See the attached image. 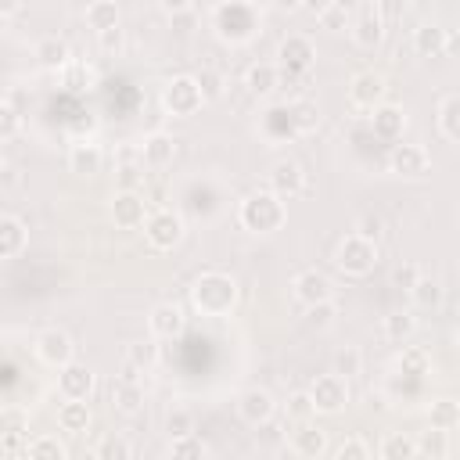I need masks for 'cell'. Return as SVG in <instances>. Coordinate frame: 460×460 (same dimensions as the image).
I'll return each instance as SVG.
<instances>
[{
  "label": "cell",
  "instance_id": "obj_1",
  "mask_svg": "<svg viewBox=\"0 0 460 460\" xmlns=\"http://www.w3.org/2000/svg\"><path fill=\"white\" fill-rule=\"evenodd\" d=\"M190 305L201 316H230L237 305V280L223 270H205L190 284Z\"/></svg>",
  "mask_w": 460,
  "mask_h": 460
},
{
  "label": "cell",
  "instance_id": "obj_2",
  "mask_svg": "<svg viewBox=\"0 0 460 460\" xmlns=\"http://www.w3.org/2000/svg\"><path fill=\"white\" fill-rule=\"evenodd\" d=\"M288 219V205L277 190H252L241 205H237V223L248 230V234H273L280 230Z\"/></svg>",
  "mask_w": 460,
  "mask_h": 460
},
{
  "label": "cell",
  "instance_id": "obj_3",
  "mask_svg": "<svg viewBox=\"0 0 460 460\" xmlns=\"http://www.w3.org/2000/svg\"><path fill=\"white\" fill-rule=\"evenodd\" d=\"M259 11H255V4H226V0H219L216 4V11H212V29H216V36L223 40V43H230V47H241V43H248L255 32H259Z\"/></svg>",
  "mask_w": 460,
  "mask_h": 460
},
{
  "label": "cell",
  "instance_id": "obj_4",
  "mask_svg": "<svg viewBox=\"0 0 460 460\" xmlns=\"http://www.w3.org/2000/svg\"><path fill=\"white\" fill-rule=\"evenodd\" d=\"M377 241H370V237H363V234H345L341 237V244H338V252H334V266L345 273V277H367V273H374V266H377Z\"/></svg>",
  "mask_w": 460,
  "mask_h": 460
},
{
  "label": "cell",
  "instance_id": "obj_5",
  "mask_svg": "<svg viewBox=\"0 0 460 460\" xmlns=\"http://www.w3.org/2000/svg\"><path fill=\"white\" fill-rule=\"evenodd\" d=\"M201 104H205V93H201L198 75H172L162 86V108L172 119H190Z\"/></svg>",
  "mask_w": 460,
  "mask_h": 460
},
{
  "label": "cell",
  "instance_id": "obj_6",
  "mask_svg": "<svg viewBox=\"0 0 460 460\" xmlns=\"http://www.w3.org/2000/svg\"><path fill=\"white\" fill-rule=\"evenodd\" d=\"M183 234H187V223L176 208H155L144 219V237L155 252H172L183 241Z\"/></svg>",
  "mask_w": 460,
  "mask_h": 460
},
{
  "label": "cell",
  "instance_id": "obj_7",
  "mask_svg": "<svg viewBox=\"0 0 460 460\" xmlns=\"http://www.w3.org/2000/svg\"><path fill=\"white\" fill-rule=\"evenodd\" d=\"M32 349H36V359H40L43 367H50V370H61L65 363L75 359V341H72V334L61 331V327H43V331L36 334Z\"/></svg>",
  "mask_w": 460,
  "mask_h": 460
},
{
  "label": "cell",
  "instance_id": "obj_8",
  "mask_svg": "<svg viewBox=\"0 0 460 460\" xmlns=\"http://www.w3.org/2000/svg\"><path fill=\"white\" fill-rule=\"evenodd\" d=\"M309 395H313V402H316V413H341L345 410V402H349V377H341V374H320L313 385H309Z\"/></svg>",
  "mask_w": 460,
  "mask_h": 460
},
{
  "label": "cell",
  "instance_id": "obj_9",
  "mask_svg": "<svg viewBox=\"0 0 460 460\" xmlns=\"http://www.w3.org/2000/svg\"><path fill=\"white\" fill-rule=\"evenodd\" d=\"M385 93H388V83L374 68H363V72H356L349 79V101L356 108H363V111H374L377 104H385Z\"/></svg>",
  "mask_w": 460,
  "mask_h": 460
},
{
  "label": "cell",
  "instance_id": "obj_10",
  "mask_svg": "<svg viewBox=\"0 0 460 460\" xmlns=\"http://www.w3.org/2000/svg\"><path fill=\"white\" fill-rule=\"evenodd\" d=\"M108 216L119 230H137L147 219V201H144L140 190H115L111 205H108Z\"/></svg>",
  "mask_w": 460,
  "mask_h": 460
},
{
  "label": "cell",
  "instance_id": "obj_11",
  "mask_svg": "<svg viewBox=\"0 0 460 460\" xmlns=\"http://www.w3.org/2000/svg\"><path fill=\"white\" fill-rule=\"evenodd\" d=\"M313 61H316V47H313L309 36L291 32V36H284L277 43V65L280 68H288V72H309Z\"/></svg>",
  "mask_w": 460,
  "mask_h": 460
},
{
  "label": "cell",
  "instance_id": "obj_12",
  "mask_svg": "<svg viewBox=\"0 0 460 460\" xmlns=\"http://www.w3.org/2000/svg\"><path fill=\"white\" fill-rule=\"evenodd\" d=\"M93 388H97L93 367L72 359V363H65V367L58 370V392H61V399H90Z\"/></svg>",
  "mask_w": 460,
  "mask_h": 460
},
{
  "label": "cell",
  "instance_id": "obj_13",
  "mask_svg": "<svg viewBox=\"0 0 460 460\" xmlns=\"http://www.w3.org/2000/svg\"><path fill=\"white\" fill-rule=\"evenodd\" d=\"M388 169H392L395 176L417 180V176H424V172L431 169V158H428V151H424L420 144H392V151H388Z\"/></svg>",
  "mask_w": 460,
  "mask_h": 460
},
{
  "label": "cell",
  "instance_id": "obj_14",
  "mask_svg": "<svg viewBox=\"0 0 460 460\" xmlns=\"http://www.w3.org/2000/svg\"><path fill=\"white\" fill-rule=\"evenodd\" d=\"M270 190H277L284 201L298 198V194L305 190V169H302L295 158L273 162V169H270Z\"/></svg>",
  "mask_w": 460,
  "mask_h": 460
},
{
  "label": "cell",
  "instance_id": "obj_15",
  "mask_svg": "<svg viewBox=\"0 0 460 460\" xmlns=\"http://www.w3.org/2000/svg\"><path fill=\"white\" fill-rule=\"evenodd\" d=\"M147 327H151L155 338L169 341V338H180V334H183L187 316H183V309H180L176 302H158V305L147 313Z\"/></svg>",
  "mask_w": 460,
  "mask_h": 460
},
{
  "label": "cell",
  "instance_id": "obj_16",
  "mask_svg": "<svg viewBox=\"0 0 460 460\" xmlns=\"http://www.w3.org/2000/svg\"><path fill=\"white\" fill-rule=\"evenodd\" d=\"M291 295H295L302 305H313V302L334 298V288H331L327 273H320V270H302V273L291 280Z\"/></svg>",
  "mask_w": 460,
  "mask_h": 460
},
{
  "label": "cell",
  "instance_id": "obj_17",
  "mask_svg": "<svg viewBox=\"0 0 460 460\" xmlns=\"http://www.w3.org/2000/svg\"><path fill=\"white\" fill-rule=\"evenodd\" d=\"M237 413L248 420V424H266V420H273V413H277V402H273V395L266 392V388H244L241 392V399H237Z\"/></svg>",
  "mask_w": 460,
  "mask_h": 460
},
{
  "label": "cell",
  "instance_id": "obj_18",
  "mask_svg": "<svg viewBox=\"0 0 460 460\" xmlns=\"http://www.w3.org/2000/svg\"><path fill=\"white\" fill-rule=\"evenodd\" d=\"M291 453L302 456V460H316L327 453V431L309 424V420H298V428L291 431Z\"/></svg>",
  "mask_w": 460,
  "mask_h": 460
},
{
  "label": "cell",
  "instance_id": "obj_19",
  "mask_svg": "<svg viewBox=\"0 0 460 460\" xmlns=\"http://www.w3.org/2000/svg\"><path fill=\"white\" fill-rule=\"evenodd\" d=\"M370 129H374V137L377 140H399L402 137V129H406V111L399 108V104H377L374 111H370Z\"/></svg>",
  "mask_w": 460,
  "mask_h": 460
},
{
  "label": "cell",
  "instance_id": "obj_20",
  "mask_svg": "<svg viewBox=\"0 0 460 460\" xmlns=\"http://www.w3.org/2000/svg\"><path fill=\"white\" fill-rule=\"evenodd\" d=\"M172 158H176V137L172 133H151V137H144L140 162L147 169H165V165H172Z\"/></svg>",
  "mask_w": 460,
  "mask_h": 460
},
{
  "label": "cell",
  "instance_id": "obj_21",
  "mask_svg": "<svg viewBox=\"0 0 460 460\" xmlns=\"http://www.w3.org/2000/svg\"><path fill=\"white\" fill-rule=\"evenodd\" d=\"M68 169H72L75 176H97V172L104 169V151H101V144H93V140H75V144L68 147Z\"/></svg>",
  "mask_w": 460,
  "mask_h": 460
},
{
  "label": "cell",
  "instance_id": "obj_22",
  "mask_svg": "<svg viewBox=\"0 0 460 460\" xmlns=\"http://www.w3.org/2000/svg\"><path fill=\"white\" fill-rule=\"evenodd\" d=\"M352 40H356L359 47H377V43L385 40V18L377 14V7H374V4H367V7H359V11H356Z\"/></svg>",
  "mask_w": 460,
  "mask_h": 460
},
{
  "label": "cell",
  "instance_id": "obj_23",
  "mask_svg": "<svg viewBox=\"0 0 460 460\" xmlns=\"http://www.w3.org/2000/svg\"><path fill=\"white\" fill-rule=\"evenodd\" d=\"M32 58H36L40 68H47V72H61V68L72 61V50H68V43H65L61 36H43V40H36Z\"/></svg>",
  "mask_w": 460,
  "mask_h": 460
},
{
  "label": "cell",
  "instance_id": "obj_24",
  "mask_svg": "<svg viewBox=\"0 0 460 460\" xmlns=\"http://www.w3.org/2000/svg\"><path fill=\"white\" fill-rule=\"evenodd\" d=\"M25 244H29L25 223H22L18 216L4 212V216H0V259H18V255L25 252Z\"/></svg>",
  "mask_w": 460,
  "mask_h": 460
},
{
  "label": "cell",
  "instance_id": "obj_25",
  "mask_svg": "<svg viewBox=\"0 0 460 460\" xmlns=\"http://www.w3.org/2000/svg\"><path fill=\"white\" fill-rule=\"evenodd\" d=\"M93 413H90V402L86 399H65L58 406V428L68 431V435H83L90 428Z\"/></svg>",
  "mask_w": 460,
  "mask_h": 460
},
{
  "label": "cell",
  "instance_id": "obj_26",
  "mask_svg": "<svg viewBox=\"0 0 460 460\" xmlns=\"http://www.w3.org/2000/svg\"><path fill=\"white\" fill-rule=\"evenodd\" d=\"M244 86H248V93H255V97H270V93L280 86V65L255 61V65L244 72Z\"/></svg>",
  "mask_w": 460,
  "mask_h": 460
},
{
  "label": "cell",
  "instance_id": "obj_27",
  "mask_svg": "<svg viewBox=\"0 0 460 460\" xmlns=\"http://www.w3.org/2000/svg\"><path fill=\"white\" fill-rule=\"evenodd\" d=\"M446 40H449V29H442V25H420V29H413V50H417V58H446Z\"/></svg>",
  "mask_w": 460,
  "mask_h": 460
},
{
  "label": "cell",
  "instance_id": "obj_28",
  "mask_svg": "<svg viewBox=\"0 0 460 460\" xmlns=\"http://www.w3.org/2000/svg\"><path fill=\"white\" fill-rule=\"evenodd\" d=\"M111 406L119 413H140V406H144V385L137 377H119L115 388H111Z\"/></svg>",
  "mask_w": 460,
  "mask_h": 460
},
{
  "label": "cell",
  "instance_id": "obj_29",
  "mask_svg": "<svg viewBox=\"0 0 460 460\" xmlns=\"http://www.w3.org/2000/svg\"><path fill=\"white\" fill-rule=\"evenodd\" d=\"M395 370H399V377L420 381V377L431 374V356H428L420 345H406V349L399 352V359H395Z\"/></svg>",
  "mask_w": 460,
  "mask_h": 460
},
{
  "label": "cell",
  "instance_id": "obj_30",
  "mask_svg": "<svg viewBox=\"0 0 460 460\" xmlns=\"http://www.w3.org/2000/svg\"><path fill=\"white\" fill-rule=\"evenodd\" d=\"M86 25L93 32H108V29H119L122 25V11L115 0H93L86 4Z\"/></svg>",
  "mask_w": 460,
  "mask_h": 460
},
{
  "label": "cell",
  "instance_id": "obj_31",
  "mask_svg": "<svg viewBox=\"0 0 460 460\" xmlns=\"http://www.w3.org/2000/svg\"><path fill=\"white\" fill-rule=\"evenodd\" d=\"M58 75H61V86H65V90H72V93H83V90L97 86V68H93V65H86V61H68Z\"/></svg>",
  "mask_w": 460,
  "mask_h": 460
},
{
  "label": "cell",
  "instance_id": "obj_32",
  "mask_svg": "<svg viewBox=\"0 0 460 460\" xmlns=\"http://www.w3.org/2000/svg\"><path fill=\"white\" fill-rule=\"evenodd\" d=\"M158 345H155V338H137V341H129L126 345V363L129 367H137L140 374H151L155 367H158Z\"/></svg>",
  "mask_w": 460,
  "mask_h": 460
},
{
  "label": "cell",
  "instance_id": "obj_33",
  "mask_svg": "<svg viewBox=\"0 0 460 460\" xmlns=\"http://www.w3.org/2000/svg\"><path fill=\"white\" fill-rule=\"evenodd\" d=\"M22 456L25 460H68V446L58 435H40V438L25 442Z\"/></svg>",
  "mask_w": 460,
  "mask_h": 460
},
{
  "label": "cell",
  "instance_id": "obj_34",
  "mask_svg": "<svg viewBox=\"0 0 460 460\" xmlns=\"http://www.w3.org/2000/svg\"><path fill=\"white\" fill-rule=\"evenodd\" d=\"M449 449H453V446H449V431H446V428H431V424H428V431L417 435V456L446 460Z\"/></svg>",
  "mask_w": 460,
  "mask_h": 460
},
{
  "label": "cell",
  "instance_id": "obj_35",
  "mask_svg": "<svg viewBox=\"0 0 460 460\" xmlns=\"http://www.w3.org/2000/svg\"><path fill=\"white\" fill-rule=\"evenodd\" d=\"M377 456H381V460H413V456H417V438H410V435H402V431H392V435L381 438Z\"/></svg>",
  "mask_w": 460,
  "mask_h": 460
},
{
  "label": "cell",
  "instance_id": "obj_36",
  "mask_svg": "<svg viewBox=\"0 0 460 460\" xmlns=\"http://www.w3.org/2000/svg\"><path fill=\"white\" fill-rule=\"evenodd\" d=\"M428 424L431 428H460V402L456 399H431L428 402Z\"/></svg>",
  "mask_w": 460,
  "mask_h": 460
},
{
  "label": "cell",
  "instance_id": "obj_37",
  "mask_svg": "<svg viewBox=\"0 0 460 460\" xmlns=\"http://www.w3.org/2000/svg\"><path fill=\"white\" fill-rule=\"evenodd\" d=\"M381 331H385L388 341H406V338H413V331H417V316H413L410 309H395V313L385 316Z\"/></svg>",
  "mask_w": 460,
  "mask_h": 460
},
{
  "label": "cell",
  "instance_id": "obj_38",
  "mask_svg": "<svg viewBox=\"0 0 460 460\" xmlns=\"http://www.w3.org/2000/svg\"><path fill=\"white\" fill-rule=\"evenodd\" d=\"M410 298L417 309H438L442 305V284L435 277H417V284L410 288Z\"/></svg>",
  "mask_w": 460,
  "mask_h": 460
},
{
  "label": "cell",
  "instance_id": "obj_39",
  "mask_svg": "<svg viewBox=\"0 0 460 460\" xmlns=\"http://www.w3.org/2000/svg\"><path fill=\"white\" fill-rule=\"evenodd\" d=\"M288 111H291V122H295V129H298V133H313V129L320 126V108H316L309 97L291 101V104H288Z\"/></svg>",
  "mask_w": 460,
  "mask_h": 460
},
{
  "label": "cell",
  "instance_id": "obj_40",
  "mask_svg": "<svg viewBox=\"0 0 460 460\" xmlns=\"http://www.w3.org/2000/svg\"><path fill=\"white\" fill-rule=\"evenodd\" d=\"M169 456L172 460H201V456H208V446L190 431V435L169 438Z\"/></svg>",
  "mask_w": 460,
  "mask_h": 460
},
{
  "label": "cell",
  "instance_id": "obj_41",
  "mask_svg": "<svg viewBox=\"0 0 460 460\" xmlns=\"http://www.w3.org/2000/svg\"><path fill=\"white\" fill-rule=\"evenodd\" d=\"M438 126L449 140L460 144V93H449L442 104H438Z\"/></svg>",
  "mask_w": 460,
  "mask_h": 460
},
{
  "label": "cell",
  "instance_id": "obj_42",
  "mask_svg": "<svg viewBox=\"0 0 460 460\" xmlns=\"http://www.w3.org/2000/svg\"><path fill=\"white\" fill-rule=\"evenodd\" d=\"M198 83H201L205 101H219V97H223V90H226V75H223L219 68H212V65H205V68L198 72Z\"/></svg>",
  "mask_w": 460,
  "mask_h": 460
},
{
  "label": "cell",
  "instance_id": "obj_43",
  "mask_svg": "<svg viewBox=\"0 0 460 460\" xmlns=\"http://www.w3.org/2000/svg\"><path fill=\"white\" fill-rule=\"evenodd\" d=\"M334 316H338V305H334V298L305 305V323H309V327H316V331L331 327V323H334Z\"/></svg>",
  "mask_w": 460,
  "mask_h": 460
},
{
  "label": "cell",
  "instance_id": "obj_44",
  "mask_svg": "<svg viewBox=\"0 0 460 460\" xmlns=\"http://www.w3.org/2000/svg\"><path fill=\"white\" fill-rule=\"evenodd\" d=\"M284 413H288L291 420H309V417L316 413V402H313L309 388H305V392H291L288 402H284Z\"/></svg>",
  "mask_w": 460,
  "mask_h": 460
},
{
  "label": "cell",
  "instance_id": "obj_45",
  "mask_svg": "<svg viewBox=\"0 0 460 460\" xmlns=\"http://www.w3.org/2000/svg\"><path fill=\"white\" fill-rule=\"evenodd\" d=\"M129 453H133L129 442L119 438V435H104V438L93 446V456H97V460H126Z\"/></svg>",
  "mask_w": 460,
  "mask_h": 460
},
{
  "label": "cell",
  "instance_id": "obj_46",
  "mask_svg": "<svg viewBox=\"0 0 460 460\" xmlns=\"http://www.w3.org/2000/svg\"><path fill=\"white\" fill-rule=\"evenodd\" d=\"M18 129H22V115H18L14 101H11V97H4V104H0V140L18 137Z\"/></svg>",
  "mask_w": 460,
  "mask_h": 460
},
{
  "label": "cell",
  "instance_id": "obj_47",
  "mask_svg": "<svg viewBox=\"0 0 460 460\" xmlns=\"http://www.w3.org/2000/svg\"><path fill=\"white\" fill-rule=\"evenodd\" d=\"M165 431H169V438L190 435V431H194V413H190V410H169V417H165Z\"/></svg>",
  "mask_w": 460,
  "mask_h": 460
},
{
  "label": "cell",
  "instance_id": "obj_48",
  "mask_svg": "<svg viewBox=\"0 0 460 460\" xmlns=\"http://www.w3.org/2000/svg\"><path fill=\"white\" fill-rule=\"evenodd\" d=\"M359 367H363L359 349H341V352H334V374L352 377V374H359Z\"/></svg>",
  "mask_w": 460,
  "mask_h": 460
},
{
  "label": "cell",
  "instance_id": "obj_49",
  "mask_svg": "<svg viewBox=\"0 0 460 460\" xmlns=\"http://www.w3.org/2000/svg\"><path fill=\"white\" fill-rule=\"evenodd\" d=\"M115 183H119V190H137L144 183V165H133V162L119 165L115 169Z\"/></svg>",
  "mask_w": 460,
  "mask_h": 460
},
{
  "label": "cell",
  "instance_id": "obj_50",
  "mask_svg": "<svg viewBox=\"0 0 460 460\" xmlns=\"http://www.w3.org/2000/svg\"><path fill=\"white\" fill-rule=\"evenodd\" d=\"M370 453H374V449H370L363 438H345V442L334 449V456H338V460H367Z\"/></svg>",
  "mask_w": 460,
  "mask_h": 460
},
{
  "label": "cell",
  "instance_id": "obj_51",
  "mask_svg": "<svg viewBox=\"0 0 460 460\" xmlns=\"http://www.w3.org/2000/svg\"><path fill=\"white\" fill-rule=\"evenodd\" d=\"M349 14H352L349 7H341V4H334V0H331V7L320 14V25H323V29H331V32H338V29H345Z\"/></svg>",
  "mask_w": 460,
  "mask_h": 460
},
{
  "label": "cell",
  "instance_id": "obj_52",
  "mask_svg": "<svg viewBox=\"0 0 460 460\" xmlns=\"http://www.w3.org/2000/svg\"><path fill=\"white\" fill-rule=\"evenodd\" d=\"M374 7H377V14L385 18V25H392V22H402L410 0H374Z\"/></svg>",
  "mask_w": 460,
  "mask_h": 460
},
{
  "label": "cell",
  "instance_id": "obj_53",
  "mask_svg": "<svg viewBox=\"0 0 460 460\" xmlns=\"http://www.w3.org/2000/svg\"><path fill=\"white\" fill-rule=\"evenodd\" d=\"M417 277H420V270H417L413 262H399V266L392 270V288H402V291H410V288L417 284Z\"/></svg>",
  "mask_w": 460,
  "mask_h": 460
},
{
  "label": "cell",
  "instance_id": "obj_54",
  "mask_svg": "<svg viewBox=\"0 0 460 460\" xmlns=\"http://www.w3.org/2000/svg\"><path fill=\"white\" fill-rule=\"evenodd\" d=\"M97 40H101V50L119 54L122 50V25L119 29H108V32H97Z\"/></svg>",
  "mask_w": 460,
  "mask_h": 460
},
{
  "label": "cell",
  "instance_id": "obj_55",
  "mask_svg": "<svg viewBox=\"0 0 460 460\" xmlns=\"http://www.w3.org/2000/svg\"><path fill=\"white\" fill-rule=\"evenodd\" d=\"M356 234H363V237L377 241V237H381V216H363V219L356 223Z\"/></svg>",
  "mask_w": 460,
  "mask_h": 460
},
{
  "label": "cell",
  "instance_id": "obj_56",
  "mask_svg": "<svg viewBox=\"0 0 460 460\" xmlns=\"http://www.w3.org/2000/svg\"><path fill=\"white\" fill-rule=\"evenodd\" d=\"M158 7H162V14L180 18V14H187V11H190V0H158Z\"/></svg>",
  "mask_w": 460,
  "mask_h": 460
},
{
  "label": "cell",
  "instance_id": "obj_57",
  "mask_svg": "<svg viewBox=\"0 0 460 460\" xmlns=\"http://www.w3.org/2000/svg\"><path fill=\"white\" fill-rule=\"evenodd\" d=\"M327 7H331V0H302V11H309V14H316V18H320Z\"/></svg>",
  "mask_w": 460,
  "mask_h": 460
},
{
  "label": "cell",
  "instance_id": "obj_58",
  "mask_svg": "<svg viewBox=\"0 0 460 460\" xmlns=\"http://www.w3.org/2000/svg\"><path fill=\"white\" fill-rule=\"evenodd\" d=\"M446 58H460V29L449 32V40H446Z\"/></svg>",
  "mask_w": 460,
  "mask_h": 460
},
{
  "label": "cell",
  "instance_id": "obj_59",
  "mask_svg": "<svg viewBox=\"0 0 460 460\" xmlns=\"http://www.w3.org/2000/svg\"><path fill=\"white\" fill-rule=\"evenodd\" d=\"M22 11V0H0V18H14Z\"/></svg>",
  "mask_w": 460,
  "mask_h": 460
},
{
  "label": "cell",
  "instance_id": "obj_60",
  "mask_svg": "<svg viewBox=\"0 0 460 460\" xmlns=\"http://www.w3.org/2000/svg\"><path fill=\"white\" fill-rule=\"evenodd\" d=\"M277 11H298L302 7V0H270Z\"/></svg>",
  "mask_w": 460,
  "mask_h": 460
},
{
  "label": "cell",
  "instance_id": "obj_61",
  "mask_svg": "<svg viewBox=\"0 0 460 460\" xmlns=\"http://www.w3.org/2000/svg\"><path fill=\"white\" fill-rule=\"evenodd\" d=\"M4 183H7V187H14V183H18V172H14V169H11V165H7V169H4Z\"/></svg>",
  "mask_w": 460,
  "mask_h": 460
},
{
  "label": "cell",
  "instance_id": "obj_62",
  "mask_svg": "<svg viewBox=\"0 0 460 460\" xmlns=\"http://www.w3.org/2000/svg\"><path fill=\"white\" fill-rule=\"evenodd\" d=\"M453 345H456V352H460V327H456V334H453Z\"/></svg>",
  "mask_w": 460,
  "mask_h": 460
},
{
  "label": "cell",
  "instance_id": "obj_63",
  "mask_svg": "<svg viewBox=\"0 0 460 460\" xmlns=\"http://www.w3.org/2000/svg\"><path fill=\"white\" fill-rule=\"evenodd\" d=\"M226 4H255V0H226Z\"/></svg>",
  "mask_w": 460,
  "mask_h": 460
}]
</instances>
